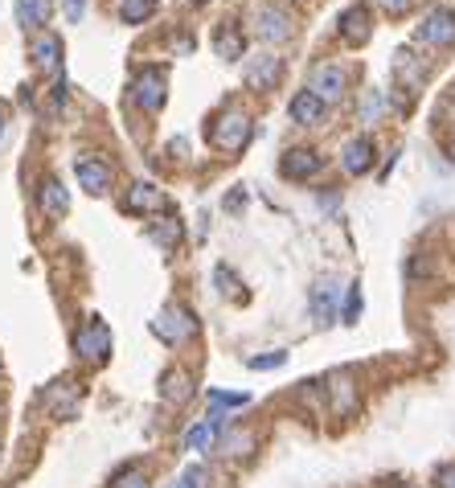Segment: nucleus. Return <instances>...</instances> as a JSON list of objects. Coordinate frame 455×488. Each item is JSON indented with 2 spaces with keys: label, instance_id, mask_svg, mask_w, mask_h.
<instances>
[{
  "label": "nucleus",
  "instance_id": "obj_29",
  "mask_svg": "<svg viewBox=\"0 0 455 488\" xmlns=\"http://www.w3.org/2000/svg\"><path fill=\"white\" fill-rule=\"evenodd\" d=\"M250 394H226V390H209V407H214V415L222 407H246Z\"/></svg>",
  "mask_w": 455,
  "mask_h": 488
},
{
  "label": "nucleus",
  "instance_id": "obj_19",
  "mask_svg": "<svg viewBox=\"0 0 455 488\" xmlns=\"http://www.w3.org/2000/svg\"><path fill=\"white\" fill-rule=\"evenodd\" d=\"M50 13H54V0H17V21L25 29H37L42 33L50 25Z\"/></svg>",
  "mask_w": 455,
  "mask_h": 488
},
{
  "label": "nucleus",
  "instance_id": "obj_34",
  "mask_svg": "<svg viewBox=\"0 0 455 488\" xmlns=\"http://www.w3.org/2000/svg\"><path fill=\"white\" fill-rule=\"evenodd\" d=\"M377 5H382V9H385V13H390V17H402V13L411 9L414 0H377Z\"/></svg>",
  "mask_w": 455,
  "mask_h": 488
},
{
  "label": "nucleus",
  "instance_id": "obj_25",
  "mask_svg": "<svg viewBox=\"0 0 455 488\" xmlns=\"http://www.w3.org/2000/svg\"><path fill=\"white\" fill-rule=\"evenodd\" d=\"M214 431H218V423H214V418H206V423L189 427V436H185V447H189V452H206V447L214 444Z\"/></svg>",
  "mask_w": 455,
  "mask_h": 488
},
{
  "label": "nucleus",
  "instance_id": "obj_39",
  "mask_svg": "<svg viewBox=\"0 0 455 488\" xmlns=\"http://www.w3.org/2000/svg\"><path fill=\"white\" fill-rule=\"evenodd\" d=\"M398 488H414V484H398Z\"/></svg>",
  "mask_w": 455,
  "mask_h": 488
},
{
  "label": "nucleus",
  "instance_id": "obj_6",
  "mask_svg": "<svg viewBox=\"0 0 455 488\" xmlns=\"http://www.w3.org/2000/svg\"><path fill=\"white\" fill-rule=\"evenodd\" d=\"M132 99L144 107V111H161L164 99H169V82H164V70H140L132 82Z\"/></svg>",
  "mask_w": 455,
  "mask_h": 488
},
{
  "label": "nucleus",
  "instance_id": "obj_1",
  "mask_svg": "<svg viewBox=\"0 0 455 488\" xmlns=\"http://www.w3.org/2000/svg\"><path fill=\"white\" fill-rule=\"evenodd\" d=\"M250 132H255V124H250L246 111H222L209 140H214L218 152H242L250 144Z\"/></svg>",
  "mask_w": 455,
  "mask_h": 488
},
{
  "label": "nucleus",
  "instance_id": "obj_3",
  "mask_svg": "<svg viewBox=\"0 0 455 488\" xmlns=\"http://www.w3.org/2000/svg\"><path fill=\"white\" fill-rule=\"evenodd\" d=\"M74 353H79L82 361H107L111 357V329L98 316L87 320V324L74 333Z\"/></svg>",
  "mask_w": 455,
  "mask_h": 488
},
{
  "label": "nucleus",
  "instance_id": "obj_7",
  "mask_svg": "<svg viewBox=\"0 0 455 488\" xmlns=\"http://www.w3.org/2000/svg\"><path fill=\"white\" fill-rule=\"evenodd\" d=\"M419 37L431 45H455V13L451 9H431L419 25Z\"/></svg>",
  "mask_w": 455,
  "mask_h": 488
},
{
  "label": "nucleus",
  "instance_id": "obj_20",
  "mask_svg": "<svg viewBox=\"0 0 455 488\" xmlns=\"http://www.w3.org/2000/svg\"><path fill=\"white\" fill-rule=\"evenodd\" d=\"M214 50H218V58H226V62H238V58H242V50H246V42H242V29L234 25V21H226V25L218 29V37H214Z\"/></svg>",
  "mask_w": 455,
  "mask_h": 488
},
{
  "label": "nucleus",
  "instance_id": "obj_5",
  "mask_svg": "<svg viewBox=\"0 0 455 488\" xmlns=\"http://www.w3.org/2000/svg\"><path fill=\"white\" fill-rule=\"evenodd\" d=\"M308 90H312V95L320 99L324 107H329V103H340V99H345V90H348L345 70H340V66H332V62L312 66V79H308Z\"/></svg>",
  "mask_w": 455,
  "mask_h": 488
},
{
  "label": "nucleus",
  "instance_id": "obj_30",
  "mask_svg": "<svg viewBox=\"0 0 455 488\" xmlns=\"http://www.w3.org/2000/svg\"><path fill=\"white\" fill-rule=\"evenodd\" d=\"M111 488H152V484H148V476H144L140 468H124L116 480H111Z\"/></svg>",
  "mask_w": 455,
  "mask_h": 488
},
{
  "label": "nucleus",
  "instance_id": "obj_21",
  "mask_svg": "<svg viewBox=\"0 0 455 488\" xmlns=\"http://www.w3.org/2000/svg\"><path fill=\"white\" fill-rule=\"evenodd\" d=\"M292 119H295V124H303V127L320 124V119H324V103L312 95V90H300V95L292 99Z\"/></svg>",
  "mask_w": 455,
  "mask_h": 488
},
{
  "label": "nucleus",
  "instance_id": "obj_23",
  "mask_svg": "<svg viewBox=\"0 0 455 488\" xmlns=\"http://www.w3.org/2000/svg\"><path fill=\"white\" fill-rule=\"evenodd\" d=\"M152 13H156V0H124V5H119L124 25H144Z\"/></svg>",
  "mask_w": 455,
  "mask_h": 488
},
{
  "label": "nucleus",
  "instance_id": "obj_38",
  "mask_svg": "<svg viewBox=\"0 0 455 488\" xmlns=\"http://www.w3.org/2000/svg\"><path fill=\"white\" fill-rule=\"evenodd\" d=\"M0 136H5V119H0Z\"/></svg>",
  "mask_w": 455,
  "mask_h": 488
},
{
  "label": "nucleus",
  "instance_id": "obj_8",
  "mask_svg": "<svg viewBox=\"0 0 455 488\" xmlns=\"http://www.w3.org/2000/svg\"><path fill=\"white\" fill-rule=\"evenodd\" d=\"M74 173H79V185L87 189L90 197H98V193H107L111 189V164H103V160H95V156L74 160Z\"/></svg>",
  "mask_w": 455,
  "mask_h": 488
},
{
  "label": "nucleus",
  "instance_id": "obj_35",
  "mask_svg": "<svg viewBox=\"0 0 455 488\" xmlns=\"http://www.w3.org/2000/svg\"><path fill=\"white\" fill-rule=\"evenodd\" d=\"M435 484L439 488H455V464H447V468L435 472Z\"/></svg>",
  "mask_w": 455,
  "mask_h": 488
},
{
  "label": "nucleus",
  "instance_id": "obj_27",
  "mask_svg": "<svg viewBox=\"0 0 455 488\" xmlns=\"http://www.w3.org/2000/svg\"><path fill=\"white\" fill-rule=\"evenodd\" d=\"M332 296H337V287L332 284H316V292H312V316L320 320H329V312H332Z\"/></svg>",
  "mask_w": 455,
  "mask_h": 488
},
{
  "label": "nucleus",
  "instance_id": "obj_24",
  "mask_svg": "<svg viewBox=\"0 0 455 488\" xmlns=\"http://www.w3.org/2000/svg\"><path fill=\"white\" fill-rule=\"evenodd\" d=\"M181 222L177 218H164L161 226H152V242H156V247H164V250H177L181 247Z\"/></svg>",
  "mask_w": 455,
  "mask_h": 488
},
{
  "label": "nucleus",
  "instance_id": "obj_37",
  "mask_svg": "<svg viewBox=\"0 0 455 488\" xmlns=\"http://www.w3.org/2000/svg\"><path fill=\"white\" fill-rule=\"evenodd\" d=\"M447 119H451V127H455V103H451V107H447Z\"/></svg>",
  "mask_w": 455,
  "mask_h": 488
},
{
  "label": "nucleus",
  "instance_id": "obj_26",
  "mask_svg": "<svg viewBox=\"0 0 455 488\" xmlns=\"http://www.w3.org/2000/svg\"><path fill=\"white\" fill-rule=\"evenodd\" d=\"M222 452L226 455H250V452H255V436H250V431H226V436H222Z\"/></svg>",
  "mask_w": 455,
  "mask_h": 488
},
{
  "label": "nucleus",
  "instance_id": "obj_12",
  "mask_svg": "<svg viewBox=\"0 0 455 488\" xmlns=\"http://www.w3.org/2000/svg\"><path fill=\"white\" fill-rule=\"evenodd\" d=\"M340 164H345V173H353V177H366V173L374 169V140H369V136L348 140L345 152H340Z\"/></svg>",
  "mask_w": 455,
  "mask_h": 488
},
{
  "label": "nucleus",
  "instance_id": "obj_36",
  "mask_svg": "<svg viewBox=\"0 0 455 488\" xmlns=\"http://www.w3.org/2000/svg\"><path fill=\"white\" fill-rule=\"evenodd\" d=\"M87 13V0H66V21H82Z\"/></svg>",
  "mask_w": 455,
  "mask_h": 488
},
{
  "label": "nucleus",
  "instance_id": "obj_14",
  "mask_svg": "<svg viewBox=\"0 0 455 488\" xmlns=\"http://www.w3.org/2000/svg\"><path fill=\"white\" fill-rule=\"evenodd\" d=\"M124 210H132V213H156V210H164V193L152 185V181H135V185L127 189Z\"/></svg>",
  "mask_w": 455,
  "mask_h": 488
},
{
  "label": "nucleus",
  "instance_id": "obj_40",
  "mask_svg": "<svg viewBox=\"0 0 455 488\" xmlns=\"http://www.w3.org/2000/svg\"><path fill=\"white\" fill-rule=\"evenodd\" d=\"M197 5H201V0H197Z\"/></svg>",
  "mask_w": 455,
  "mask_h": 488
},
{
  "label": "nucleus",
  "instance_id": "obj_33",
  "mask_svg": "<svg viewBox=\"0 0 455 488\" xmlns=\"http://www.w3.org/2000/svg\"><path fill=\"white\" fill-rule=\"evenodd\" d=\"M201 480H206V472L201 468H185V476H181L172 488H201Z\"/></svg>",
  "mask_w": 455,
  "mask_h": 488
},
{
  "label": "nucleus",
  "instance_id": "obj_28",
  "mask_svg": "<svg viewBox=\"0 0 455 488\" xmlns=\"http://www.w3.org/2000/svg\"><path fill=\"white\" fill-rule=\"evenodd\" d=\"M361 316V287L358 284H348L345 292V308H340V324H358Z\"/></svg>",
  "mask_w": 455,
  "mask_h": 488
},
{
  "label": "nucleus",
  "instance_id": "obj_15",
  "mask_svg": "<svg viewBox=\"0 0 455 488\" xmlns=\"http://www.w3.org/2000/svg\"><path fill=\"white\" fill-rule=\"evenodd\" d=\"M29 58H33L42 70H58V62H62V37L58 33H37L33 45H29Z\"/></svg>",
  "mask_w": 455,
  "mask_h": 488
},
{
  "label": "nucleus",
  "instance_id": "obj_18",
  "mask_svg": "<svg viewBox=\"0 0 455 488\" xmlns=\"http://www.w3.org/2000/svg\"><path fill=\"white\" fill-rule=\"evenodd\" d=\"M189 394H193V378H189L185 370H169L161 378V399L169 402V407H181V402H189Z\"/></svg>",
  "mask_w": 455,
  "mask_h": 488
},
{
  "label": "nucleus",
  "instance_id": "obj_31",
  "mask_svg": "<svg viewBox=\"0 0 455 488\" xmlns=\"http://www.w3.org/2000/svg\"><path fill=\"white\" fill-rule=\"evenodd\" d=\"M287 361V353L283 349H275V353H263V357H246V365L250 370H279V365Z\"/></svg>",
  "mask_w": 455,
  "mask_h": 488
},
{
  "label": "nucleus",
  "instance_id": "obj_11",
  "mask_svg": "<svg viewBox=\"0 0 455 488\" xmlns=\"http://www.w3.org/2000/svg\"><path fill=\"white\" fill-rule=\"evenodd\" d=\"M320 164H324V160L316 156L312 148H292V152H283V164H279V173H283V177H292V181H308V177H316V173H320Z\"/></svg>",
  "mask_w": 455,
  "mask_h": 488
},
{
  "label": "nucleus",
  "instance_id": "obj_9",
  "mask_svg": "<svg viewBox=\"0 0 455 488\" xmlns=\"http://www.w3.org/2000/svg\"><path fill=\"white\" fill-rule=\"evenodd\" d=\"M279 74H283V62H279L275 53H259V58H250V66H246V87L250 90H275Z\"/></svg>",
  "mask_w": 455,
  "mask_h": 488
},
{
  "label": "nucleus",
  "instance_id": "obj_10",
  "mask_svg": "<svg viewBox=\"0 0 455 488\" xmlns=\"http://www.w3.org/2000/svg\"><path fill=\"white\" fill-rule=\"evenodd\" d=\"M340 37L348 45H366L374 37V21H369V9L366 5H353V9L340 13Z\"/></svg>",
  "mask_w": 455,
  "mask_h": 488
},
{
  "label": "nucleus",
  "instance_id": "obj_13",
  "mask_svg": "<svg viewBox=\"0 0 455 488\" xmlns=\"http://www.w3.org/2000/svg\"><path fill=\"white\" fill-rule=\"evenodd\" d=\"M255 25H259V37H267V42H287L292 37V17L283 9H275V5H263L255 13Z\"/></svg>",
  "mask_w": 455,
  "mask_h": 488
},
{
  "label": "nucleus",
  "instance_id": "obj_16",
  "mask_svg": "<svg viewBox=\"0 0 455 488\" xmlns=\"http://www.w3.org/2000/svg\"><path fill=\"white\" fill-rule=\"evenodd\" d=\"M37 205H42L50 218H62V213L70 210V193L62 189V181L58 177H45L42 189H37Z\"/></svg>",
  "mask_w": 455,
  "mask_h": 488
},
{
  "label": "nucleus",
  "instance_id": "obj_4",
  "mask_svg": "<svg viewBox=\"0 0 455 488\" xmlns=\"http://www.w3.org/2000/svg\"><path fill=\"white\" fill-rule=\"evenodd\" d=\"M329 407L337 418H348L353 410H358V378H353V370H332L329 373Z\"/></svg>",
  "mask_w": 455,
  "mask_h": 488
},
{
  "label": "nucleus",
  "instance_id": "obj_22",
  "mask_svg": "<svg viewBox=\"0 0 455 488\" xmlns=\"http://www.w3.org/2000/svg\"><path fill=\"white\" fill-rule=\"evenodd\" d=\"M394 74H398V82L406 90H414L422 82V66H414L411 50H398V58H394Z\"/></svg>",
  "mask_w": 455,
  "mask_h": 488
},
{
  "label": "nucleus",
  "instance_id": "obj_32",
  "mask_svg": "<svg viewBox=\"0 0 455 488\" xmlns=\"http://www.w3.org/2000/svg\"><path fill=\"white\" fill-rule=\"evenodd\" d=\"M214 279H218V284H222V296H238V279H234L230 271H226V267H218V271H214Z\"/></svg>",
  "mask_w": 455,
  "mask_h": 488
},
{
  "label": "nucleus",
  "instance_id": "obj_17",
  "mask_svg": "<svg viewBox=\"0 0 455 488\" xmlns=\"http://www.w3.org/2000/svg\"><path fill=\"white\" fill-rule=\"evenodd\" d=\"M45 402H50V410H54L58 418H74V410H79V386L54 382L50 390H45Z\"/></svg>",
  "mask_w": 455,
  "mask_h": 488
},
{
  "label": "nucleus",
  "instance_id": "obj_2",
  "mask_svg": "<svg viewBox=\"0 0 455 488\" xmlns=\"http://www.w3.org/2000/svg\"><path fill=\"white\" fill-rule=\"evenodd\" d=\"M152 333H156L164 345H181V341H189L197 333V316L185 304H169V308H161V316L152 320Z\"/></svg>",
  "mask_w": 455,
  "mask_h": 488
}]
</instances>
